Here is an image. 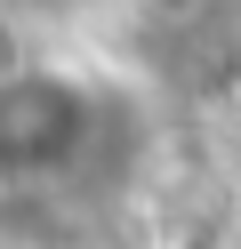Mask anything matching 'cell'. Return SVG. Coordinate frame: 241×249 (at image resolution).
Listing matches in <instances>:
<instances>
[{
  "instance_id": "1",
  "label": "cell",
  "mask_w": 241,
  "mask_h": 249,
  "mask_svg": "<svg viewBox=\"0 0 241 249\" xmlns=\"http://www.w3.org/2000/svg\"><path fill=\"white\" fill-rule=\"evenodd\" d=\"M105 137V97L73 65H8L0 72V185H64Z\"/></svg>"
},
{
  "instance_id": "2",
  "label": "cell",
  "mask_w": 241,
  "mask_h": 249,
  "mask_svg": "<svg viewBox=\"0 0 241 249\" xmlns=\"http://www.w3.org/2000/svg\"><path fill=\"white\" fill-rule=\"evenodd\" d=\"M129 8H145V17H161V24H185V17H201L209 0H129Z\"/></svg>"
}]
</instances>
